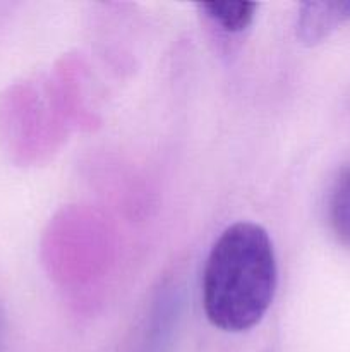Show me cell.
Listing matches in <instances>:
<instances>
[{
  "mask_svg": "<svg viewBox=\"0 0 350 352\" xmlns=\"http://www.w3.org/2000/svg\"><path fill=\"white\" fill-rule=\"evenodd\" d=\"M277 258L263 227L239 222L213 244L202 272V306L209 322L225 332L259 323L277 289Z\"/></svg>",
  "mask_w": 350,
  "mask_h": 352,
  "instance_id": "cell-1",
  "label": "cell"
},
{
  "mask_svg": "<svg viewBox=\"0 0 350 352\" xmlns=\"http://www.w3.org/2000/svg\"><path fill=\"white\" fill-rule=\"evenodd\" d=\"M350 21L349 2H307L299 14L297 36L304 43H319L336 26Z\"/></svg>",
  "mask_w": 350,
  "mask_h": 352,
  "instance_id": "cell-2",
  "label": "cell"
},
{
  "mask_svg": "<svg viewBox=\"0 0 350 352\" xmlns=\"http://www.w3.org/2000/svg\"><path fill=\"white\" fill-rule=\"evenodd\" d=\"M328 220L336 239L350 246V167H343L333 181L328 198Z\"/></svg>",
  "mask_w": 350,
  "mask_h": 352,
  "instance_id": "cell-3",
  "label": "cell"
},
{
  "mask_svg": "<svg viewBox=\"0 0 350 352\" xmlns=\"http://www.w3.org/2000/svg\"><path fill=\"white\" fill-rule=\"evenodd\" d=\"M199 9L222 31L239 34L253 24L257 6L249 2H213L201 3Z\"/></svg>",
  "mask_w": 350,
  "mask_h": 352,
  "instance_id": "cell-4",
  "label": "cell"
}]
</instances>
